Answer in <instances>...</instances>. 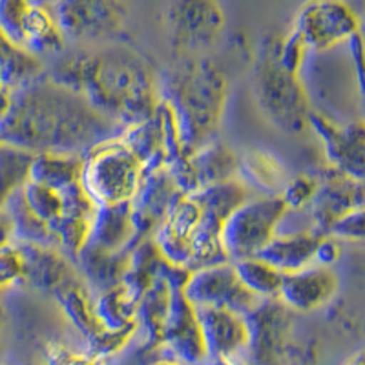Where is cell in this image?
Returning a JSON list of instances; mask_svg holds the SVG:
<instances>
[{"label": "cell", "instance_id": "obj_1", "mask_svg": "<svg viewBox=\"0 0 365 365\" xmlns=\"http://www.w3.org/2000/svg\"><path fill=\"white\" fill-rule=\"evenodd\" d=\"M123 128L79 93L46 75L11 93V108L0 125V141L28 154L86 155L93 146L115 139Z\"/></svg>", "mask_w": 365, "mask_h": 365}, {"label": "cell", "instance_id": "obj_2", "mask_svg": "<svg viewBox=\"0 0 365 365\" xmlns=\"http://www.w3.org/2000/svg\"><path fill=\"white\" fill-rule=\"evenodd\" d=\"M44 75L79 93L91 108L123 130L152 117L159 106L158 75L132 51H75Z\"/></svg>", "mask_w": 365, "mask_h": 365}, {"label": "cell", "instance_id": "obj_3", "mask_svg": "<svg viewBox=\"0 0 365 365\" xmlns=\"http://www.w3.org/2000/svg\"><path fill=\"white\" fill-rule=\"evenodd\" d=\"M159 101L170 108L187 152L216 141L228 99V83L214 61L200 55L181 58L158 77Z\"/></svg>", "mask_w": 365, "mask_h": 365}, {"label": "cell", "instance_id": "obj_4", "mask_svg": "<svg viewBox=\"0 0 365 365\" xmlns=\"http://www.w3.org/2000/svg\"><path fill=\"white\" fill-rule=\"evenodd\" d=\"M145 178L141 161L119 137L104 141L84 155L81 187L97 207L132 203Z\"/></svg>", "mask_w": 365, "mask_h": 365}, {"label": "cell", "instance_id": "obj_5", "mask_svg": "<svg viewBox=\"0 0 365 365\" xmlns=\"http://www.w3.org/2000/svg\"><path fill=\"white\" fill-rule=\"evenodd\" d=\"M256 96L259 108L283 132L298 133L309 126L307 93L298 73L285 70L278 61V41L263 44L256 64Z\"/></svg>", "mask_w": 365, "mask_h": 365}, {"label": "cell", "instance_id": "obj_6", "mask_svg": "<svg viewBox=\"0 0 365 365\" xmlns=\"http://www.w3.org/2000/svg\"><path fill=\"white\" fill-rule=\"evenodd\" d=\"M279 195H252L227 217L221 243L230 262L257 257L278 234L287 214Z\"/></svg>", "mask_w": 365, "mask_h": 365}, {"label": "cell", "instance_id": "obj_7", "mask_svg": "<svg viewBox=\"0 0 365 365\" xmlns=\"http://www.w3.org/2000/svg\"><path fill=\"white\" fill-rule=\"evenodd\" d=\"M119 139L128 146L146 172L168 170L187 150L179 137L170 108L159 101L152 117L123 130Z\"/></svg>", "mask_w": 365, "mask_h": 365}, {"label": "cell", "instance_id": "obj_8", "mask_svg": "<svg viewBox=\"0 0 365 365\" xmlns=\"http://www.w3.org/2000/svg\"><path fill=\"white\" fill-rule=\"evenodd\" d=\"M182 294L195 309H227L241 316H249L263 302L241 285L230 262L194 270Z\"/></svg>", "mask_w": 365, "mask_h": 365}, {"label": "cell", "instance_id": "obj_9", "mask_svg": "<svg viewBox=\"0 0 365 365\" xmlns=\"http://www.w3.org/2000/svg\"><path fill=\"white\" fill-rule=\"evenodd\" d=\"M57 28L66 44L70 41H101L120 31L128 8L120 2H53L50 4Z\"/></svg>", "mask_w": 365, "mask_h": 365}, {"label": "cell", "instance_id": "obj_10", "mask_svg": "<svg viewBox=\"0 0 365 365\" xmlns=\"http://www.w3.org/2000/svg\"><path fill=\"white\" fill-rule=\"evenodd\" d=\"M291 31L307 50H327L360 34V21L344 2H309L298 9Z\"/></svg>", "mask_w": 365, "mask_h": 365}, {"label": "cell", "instance_id": "obj_11", "mask_svg": "<svg viewBox=\"0 0 365 365\" xmlns=\"http://www.w3.org/2000/svg\"><path fill=\"white\" fill-rule=\"evenodd\" d=\"M166 26L174 50L185 57L212 46L225 26V13L217 2H174L166 11Z\"/></svg>", "mask_w": 365, "mask_h": 365}, {"label": "cell", "instance_id": "obj_12", "mask_svg": "<svg viewBox=\"0 0 365 365\" xmlns=\"http://www.w3.org/2000/svg\"><path fill=\"white\" fill-rule=\"evenodd\" d=\"M168 174L185 195L237 178V155L228 146L214 141L182 154Z\"/></svg>", "mask_w": 365, "mask_h": 365}, {"label": "cell", "instance_id": "obj_13", "mask_svg": "<svg viewBox=\"0 0 365 365\" xmlns=\"http://www.w3.org/2000/svg\"><path fill=\"white\" fill-rule=\"evenodd\" d=\"M159 351H166V358L182 365H205L210 360L197 309L185 298L182 291L172 292Z\"/></svg>", "mask_w": 365, "mask_h": 365}, {"label": "cell", "instance_id": "obj_14", "mask_svg": "<svg viewBox=\"0 0 365 365\" xmlns=\"http://www.w3.org/2000/svg\"><path fill=\"white\" fill-rule=\"evenodd\" d=\"M208 358L217 365H245L250 356L247 318L227 309H197Z\"/></svg>", "mask_w": 365, "mask_h": 365}, {"label": "cell", "instance_id": "obj_15", "mask_svg": "<svg viewBox=\"0 0 365 365\" xmlns=\"http://www.w3.org/2000/svg\"><path fill=\"white\" fill-rule=\"evenodd\" d=\"M309 126L324 143L331 168L365 185V120L336 126L327 117L311 112Z\"/></svg>", "mask_w": 365, "mask_h": 365}, {"label": "cell", "instance_id": "obj_16", "mask_svg": "<svg viewBox=\"0 0 365 365\" xmlns=\"http://www.w3.org/2000/svg\"><path fill=\"white\" fill-rule=\"evenodd\" d=\"M309 207L314 221L312 230L329 236L341 217L365 207V185L329 168L318 178V190Z\"/></svg>", "mask_w": 365, "mask_h": 365}, {"label": "cell", "instance_id": "obj_17", "mask_svg": "<svg viewBox=\"0 0 365 365\" xmlns=\"http://www.w3.org/2000/svg\"><path fill=\"white\" fill-rule=\"evenodd\" d=\"M181 188L175 185L168 170L146 172L141 187L132 200V220L135 225L137 241L152 237L159 225L170 214L174 205L182 197Z\"/></svg>", "mask_w": 365, "mask_h": 365}, {"label": "cell", "instance_id": "obj_18", "mask_svg": "<svg viewBox=\"0 0 365 365\" xmlns=\"http://www.w3.org/2000/svg\"><path fill=\"white\" fill-rule=\"evenodd\" d=\"M200 220L201 210L194 195H182L152 236L155 247L166 262L188 269L192 256V241H194Z\"/></svg>", "mask_w": 365, "mask_h": 365}, {"label": "cell", "instance_id": "obj_19", "mask_svg": "<svg viewBox=\"0 0 365 365\" xmlns=\"http://www.w3.org/2000/svg\"><path fill=\"white\" fill-rule=\"evenodd\" d=\"M336 291V274L329 267L311 265L298 272L283 274L278 302L289 311L311 312L331 302Z\"/></svg>", "mask_w": 365, "mask_h": 365}, {"label": "cell", "instance_id": "obj_20", "mask_svg": "<svg viewBox=\"0 0 365 365\" xmlns=\"http://www.w3.org/2000/svg\"><path fill=\"white\" fill-rule=\"evenodd\" d=\"M17 247L24 259L22 285L53 294L66 283L81 278L75 262L63 250L53 247L29 245V243H17Z\"/></svg>", "mask_w": 365, "mask_h": 365}, {"label": "cell", "instance_id": "obj_21", "mask_svg": "<svg viewBox=\"0 0 365 365\" xmlns=\"http://www.w3.org/2000/svg\"><path fill=\"white\" fill-rule=\"evenodd\" d=\"M247 318L250 331V356L256 360H272L279 353L287 336L289 309L278 299H263L259 307Z\"/></svg>", "mask_w": 365, "mask_h": 365}, {"label": "cell", "instance_id": "obj_22", "mask_svg": "<svg viewBox=\"0 0 365 365\" xmlns=\"http://www.w3.org/2000/svg\"><path fill=\"white\" fill-rule=\"evenodd\" d=\"M137 241L135 225L132 220L130 203L97 207L91 220L90 240L86 245L104 252H126Z\"/></svg>", "mask_w": 365, "mask_h": 365}, {"label": "cell", "instance_id": "obj_23", "mask_svg": "<svg viewBox=\"0 0 365 365\" xmlns=\"http://www.w3.org/2000/svg\"><path fill=\"white\" fill-rule=\"evenodd\" d=\"M19 46L37 58L42 55H58L66 50V41L58 31L50 4L28 2L22 17Z\"/></svg>", "mask_w": 365, "mask_h": 365}, {"label": "cell", "instance_id": "obj_24", "mask_svg": "<svg viewBox=\"0 0 365 365\" xmlns=\"http://www.w3.org/2000/svg\"><path fill=\"white\" fill-rule=\"evenodd\" d=\"M324 234L309 230L298 234H276L269 245L259 252V259L272 265L282 274L298 272L314 262V254Z\"/></svg>", "mask_w": 365, "mask_h": 365}, {"label": "cell", "instance_id": "obj_25", "mask_svg": "<svg viewBox=\"0 0 365 365\" xmlns=\"http://www.w3.org/2000/svg\"><path fill=\"white\" fill-rule=\"evenodd\" d=\"M250 192L262 195H279L289 181L285 166L278 158L265 150H247L237 155V178Z\"/></svg>", "mask_w": 365, "mask_h": 365}, {"label": "cell", "instance_id": "obj_26", "mask_svg": "<svg viewBox=\"0 0 365 365\" xmlns=\"http://www.w3.org/2000/svg\"><path fill=\"white\" fill-rule=\"evenodd\" d=\"M73 262L88 289L97 294L123 282L128 269V250L112 254L86 245L77 254Z\"/></svg>", "mask_w": 365, "mask_h": 365}, {"label": "cell", "instance_id": "obj_27", "mask_svg": "<svg viewBox=\"0 0 365 365\" xmlns=\"http://www.w3.org/2000/svg\"><path fill=\"white\" fill-rule=\"evenodd\" d=\"M83 166L84 155L42 152L35 154L29 161L28 181L55 192H63L73 185H79Z\"/></svg>", "mask_w": 365, "mask_h": 365}, {"label": "cell", "instance_id": "obj_28", "mask_svg": "<svg viewBox=\"0 0 365 365\" xmlns=\"http://www.w3.org/2000/svg\"><path fill=\"white\" fill-rule=\"evenodd\" d=\"M172 289L158 279L137 303V332H143V351L154 353L161 349L163 329L170 309Z\"/></svg>", "mask_w": 365, "mask_h": 365}, {"label": "cell", "instance_id": "obj_29", "mask_svg": "<svg viewBox=\"0 0 365 365\" xmlns=\"http://www.w3.org/2000/svg\"><path fill=\"white\" fill-rule=\"evenodd\" d=\"M137 299L123 283L93 294V312L97 324L106 331H123L137 327Z\"/></svg>", "mask_w": 365, "mask_h": 365}, {"label": "cell", "instance_id": "obj_30", "mask_svg": "<svg viewBox=\"0 0 365 365\" xmlns=\"http://www.w3.org/2000/svg\"><path fill=\"white\" fill-rule=\"evenodd\" d=\"M42 75V63L37 57L9 42L0 34V90L13 93Z\"/></svg>", "mask_w": 365, "mask_h": 365}, {"label": "cell", "instance_id": "obj_31", "mask_svg": "<svg viewBox=\"0 0 365 365\" xmlns=\"http://www.w3.org/2000/svg\"><path fill=\"white\" fill-rule=\"evenodd\" d=\"M51 296L58 303L64 316L70 319V324L83 334L84 340L97 331L99 324L93 312V292L88 289L83 276L61 287Z\"/></svg>", "mask_w": 365, "mask_h": 365}, {"label": "cell", "instance_id": "obj_32", "mask_svg": "<svg viewBox=\"0 0 365 365\" xmlns=\"http://www.w3.org/2000/svg\"><path fill=\"white\" fill-rule=\"evenodd\" d=\"M234 265L241 285L250 294L259 299H278L283 274L265 263L259 257H247L240 262H230Z\"/></svg>", "mask_w": 365, "mask_h": 365}, {"label": "cell", "instance_id": "obj_33", "mask_svg": "<svg viewBox=\"0 0 365 365\" xmlns=\"http://www.w3.org/2000/svg\"><path fill=\"white\" fill-rule=\"evenodd\" d=\"M21 195L28 210L48 227L63 216V195H61V192L41 187L37 182L26 179L24 185L21 187Z\"/></svg>", "mask_w": 365, "mask_h": 365}, {"label": "cell", "instance_id": "obj_34", "mask_svg": "<svg viewBox=\"0 0 365 365\" xmlns=\"http://www.w3.org/2000/svg\"><path fill=\"white\" fill-rule=\"evenodd\" d=\"M137 336V327L123 329V331H106L103 327H97V331L88 336L86 340V353L91 356L106 360L117 356L126 349V345Z\"/></svg>", "mask_w": 365, "mask_h": 365}, {"label": "cell", "instance_id": "obj_35", "mask_svg": "<svg viewBox=\"0 0 365 365\" xmlns=\"http://www.w3.org/2000/svg\"><path fill=\"white\" fill-rule=\"evenodd\" d=\"M316 190H318V178L299 174L289 178L279 197L285 203L287 210H302L311 205Z\"/></svg>", "mask_w": 365, "mask_h": 365}, {"label": "cell", "instance_id": "obj_36", "mask_svg": "<svg viewBox=\"0 0 365 365\" xmlns=\"http://www.w3.org/2000/svg\"><path fill=\"white\" fill-rule=\"evenodd\" d=\"M44 365H108V361L91 356L86 351H75L63 341H50L44 347Z\"/></svg>", "mask_w": 365, "mask_h": 365}, {"label": "cell", "instance_id": "obj_37", "mask_svg": "<svg viewBox=\"0 0 365 365\" xmlns=\"http://www.w3.org/2000/svg\"><path fill=\"white\" fill-rule=\"evenodd\" d=\"M24 276V259L17 243L0 249V294L9 287L22 283Z\"/></svg>", "mask_w": 365, "mask_h": 365}, {"label": "cell", "instance_id": "obj_38", "mask_svg": "<svg viewBox=\"0 0 365 365\" xmlns=\"http://www.w3.org/2000/svg\"><path fill=\"white\" fill-rule=\"evenodd\" d=\"M329 236L341 237V240H365V207L341 217L329 230Z\"/></svg>", "mask_w": 365, "mask_h": 365}, {"label": "cell", "instance_id": "obj_39", "mask_svg": "<svg viewBox=\"0 0 365 365\" xmlns=\"http://www.w3.org/2000/svg\"><path fill=\"white\" fill-rule=\"evenodd\" d=\"M340 257V243L336 241V237L332 236H324L319 241L318 249L314 254V262L319 267H329L331 263H334Z\"/></svg>", "mask_w": 365, "mask_h": 365}, {"label": "cell", "instance_id": "obj_40", "mask_svg": "<svg viewBox=\"0 0 365 365\" xmlns=\"http://www.w3.org/2000/svg\"><path fill=\"white\" fill-rule=\"evenodd\" d=\"M349 42H351V51H353L354 64H356L358 83H360L361 96H364L365 99V38L360 31V34L354 35Z\"/></svg>", "mask_w": 365, "mask_h": 365}, {"label": "cell", "instance_id": "obj_41", "mask_svg": "<svg viewBox=\"0 0 365 365\" xmlns=\"http://www.w3.org/2000/svg\"><path fill=\"white\" fill-rule=\"evenodd\" d=\"M11 243H15V225H13V217L8 208L2 205L0 207V249Z\"/></svg>", "mask_w": 365, "mask_h": 365}, {"label": "cell", "instance_id": "obj_42", "mask_svg": "<svg viewBox=\"0 0 365 365\" xmlns=\"http://www.w3.org/2000/svg\"><path fill=\"white\" fill-rule=\"evenodd\" d=\"M9 108H11V93L6 90H0V125L8 115Z\"/></svg>", "mask_w": 365, "mask_h": 365}, {"label": "cell", "instance_id": "obj_43", "mask_svg": "<svg viewBox=\"0 0 365 365\" xmlns=\"http://www.w3.org/2000/svg\"><path fill=\"white\" fill-rule=\"evenodd\" d=\"M341 365H365V349H360V351L351 354Z\"/></svg>", "mask_w": 365, "mask_h": 365}, {"label": "cell", "instance_id": "obj_44", "mask_svg": "<svg viewBox=\"0 0 365 365\" xmlns=\"http://www.w3.org/2000/svg\"><path fill=\"white\" fill-rule=\"evenodd\" d=\"M150 365H182V364H179V361L172 360V358L161 356V358H155L154 361H150Z\"/></svg>", "mask_w": 365, "mask_h": 365}, {"label": "cell", "instance_id": "obj_45", "mask_svg": "<svg viewBox=\"0 0 365 365\" xmlns=\"http://www.w3.org/2000/svg\"><path fill=\"white\" fill-rule=\"evenodd\" d=\"M0 365H9V364H6V361H2V360H0Z\"/></svg>", "mask_w": 365, "mask_h": 365}, {"label": "cell", "instance_id": "obj_46", "mask_svg": "<svg viewBox=\"0 0 365 365\" xmlns=\"http://www.w3.org/2000/svg\"><path fill=\"white\" fill-rule=\"evenodd\" d=\"M205 365H217V364H205Z\"/></svg>", "mask_w": 365, "mask_h": 365}]
</instances>
